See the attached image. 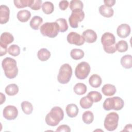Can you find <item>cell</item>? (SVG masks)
Returning <instances> with one entry per match:
<instances>
[{
	"mask_svg": "<svg viewBox=\"0 0 132 132\" xmlns=\"http://www.w3.org/2000/svg\"><path fill=\"white\" fill-rule=\"evenodd\" d=\"M87 96L91 98L93 103H96L102 100V94L97 91H91L88 93Z\"/></svg>",
	"mask_w": 132,
	"mask_h": 132,
	"instance_id": "obj_34",
	"label": "cell"
},
{
	"mask_svg": "<svg viewBox=\"0 0 132 132\" xmlns=\"http://www.w3.org/2000/svg\"><path fill=\"white\" fill-rule=\"evenodd\" d=\"M37 56L40 60L45 61L47 60L51 57V52L46 48H42L38 51Z\"/></svg>",
	"mask_w": 132,
	"mask_h": 132,
	"instance_id": "obj_21",
	"label": "cell"
},
{
	"mask_svg": "<svg viewBox=\"0 0 132 132\" xmlns=\"http://www.w3.org/2000/svg\"><path fill=\"white\" fill-rule=\"evenodd\" d=\"M89 82L90 85L93 88H98L99 87L102 82V78L97 74H93L92 75L89 79Z\"/></svg>",
	"mask_w": 132,
	"mask_h": 132,
	"instance_id": "obj_19",
	"label": "cell"
},
{
	"mask_svg": "<svg viewBox=\"0 0 132 132\" xmlns=\"http://www.w3.org/2000/svg\"><path fill=\"white\" fill-rule=\"evenodd\" d=\"M116 91L117 89L116 87L110 84L104 85L102 88V91L105 96L113 95L116 93Z\"/></svg>",
	"mask_w": 132,
	"mask_h": 132,
	"instance_id": "obj_17",
	"label": "cell"
},
{
	"mask_svg": "<svg viewBox=\"0 0 132 132\" xmlns=\"http://www.w3.org/2000/svg\"><path fill=\"white\" fill-rule=\"evenodd\" d=\"M82 119L85 123L87 124H90L93 122L94 120L93 113L91 111H86L82 114Z\"/></svg>",
	"mask_w": 132,
	"mask_h": 132,
	"instance_id": "obj_31",
	"label": "cell"
},
{
	"mask_svg": "<svg viewBox=\"0 0 132 132\" xmlns=\"http://www.w3.org/2000/svg\"><path fill=\"white\" fill-rule=\"evenodd\" d=\"M128 48V44L124 40H120L116 44V49L120 53L125 52L127 51Z\"/></svg>",
	"mask_w": 132,
	"mask_h": 132,
	"instance_id": "obj_35",
	"label": "cell"
},
{
	"mask_svg": "<svg viewBox=\"0 0 132 132\" xmlns=\"http://www.w3.org/2000/svg\"><path fill=\"white\" fill-rule=\"evenodd\" d=\"M93 101L88 96H84L81 98L79 103L80 106L84 109H88L93 105Z\"/></svg>",
	"mask_w": 132,
	"mask_h": 132,
	"instance_id": "obj_28",
	"label": "cell"
},
{
	"mask_svg": "<svg viewBox=\"0 0 132 132\" xmlns=\"http://www.w3.org/2000/svg\"><path fill=\"white\" fill-rule=\"evenodd\" d=\"M42 1L41 0H34L32 4L30 6V8L34 10H39L41 6Z\"/></svg>",
	"mask_w": 132,
	"mask_h": 132,
	"instance_id": "obj_37",
	"label": "cell"
},
{
	"mask_svg": "<svg viewBox=\"0 0 132 132\" xmlns=\"http://www.w3.org/2000/svg\"><path fill=\"white\" fill-rule=\"evenodd\" d=\"M130 27L127 24H121L117 29L118 36L122 38H125L128 37L130 35Z\"/></svg>",
	"mask_w": 132,
	"mask_h": 132,
	"instance_id": "obj_13",
	"label": "cell"
},
{
	"mask_svg": "<svg viewBox=\"0 0 132 132\" xmlns=\"http://www.w3.org/2000/svg\"><path fill=\"white\" fill-rule=\"evenodd\" d=\"M72 75V69L68 63L62 64L59 69L57 76L58 82L62 84H65L69 82Z\"/></svg>",
	"mask_w": 132,
	"mask_h": 132,
	"instance_id": "obj_6",
	"label": "cell"
},
{
	"mask_svg": "<svg viewBox=\"0 0 132 132\" xmlns=\"http://www.w3.org/2000/svg\"><path fill=\"white\" fill-rule=\"evenodd\" d=\"M43 22V19L41 17L38 15H35L31 19L29 25L30 27L34 30H38L39 28L40 25Z\"/></svg>",
	"mask_w": 132,
	"mask_h": 132,
	"instance_id": "obj_22",
	"label": "cell"
},
{
	"mask_svg": "<svg viewBox=\"0 0 132 132\" xmlns=\"http://www.w3.org/2000/svg\"><path fill=\"white\" fill-rule=\"evenodd\" d=\"M34 0H14L13 1L15 6L18 8H22L29 7L32 4Z\"/></svg>",
	"mask_w": 132,
	"mask_h": 132,
	"instance_id": "obj_26",
	"label": "cell"
},
{
	"mask_svg": "<svg viewBox=\"0 0 132 132\" xmlns=\"http://www.w3.org/2000/svg\"><path fill=\"white\" fill-rule=\"evenodd\" d=\"M21 108L22 111L25 114H30L33 110V106L30 102L28 101H23L21 103Z\"/></svg>",
	"mask_w": 132,
	"mask_h": 132,
	"instance_id": "obj_30",
	"label": "cell"
},
{
	"mask_svg": "<svg viewBox=\"0 0 132 132\" xmlns=\"http://www.w3.org/2000/svg\"><path fill=\"white\" fill-rule=\"evenodd\" d=\"M65 111L68 117L74 118L76 117L78 114L79 109L76 105L74 104H70L67 106Z\"/></svg>",
	"mask_w": 132,
	"mask_h": 132,
	"instance_id": "obj_16",
	"label": "cell"
},
{
	"mask_svg": "<svg viewBox=\"0 0 132 132\" xmlns=\"http://www.w3.org/2000/svg\"><path fill=\"white\" fill-rule=\"evenodd\" d=\"M131 124H127L126 125L124 129L123 130V131H131Z\"/></svg>",
	"mask_w": 132,
	"mask_h": 132,
	"instance_id": "obj_42",
	"label": "cell"
},
{
	"mask_svg": "<svg viewBox=\"0 0 132 132\" xmlns=\"http://www.w3.org/2000/svg\"><path fill=\"white\" fill-rule=\"evenodd\" d=\"M67 41L71 44L80 46L84 44L85 40L82 36L76 32H70L67 37Z\"/></svg>",
	"mask_w": 132,
	"mask_h": 132,
	"instance_id": "obj_10",
	"label": "cell"
},
{
	"mask_svg": "<svg viewBox=\"0 0 132 132\" xmlns=\"http://www.w3.org/2000/svg\"><path fill=\"white\" fill-rule=\"evenodd\" d=\"M17 18L21 22H26L31 16V13L27 10H20L17 13Z\"/></svg>",
	"mask_w": 132,
	"mask_h": 132,
	"instance_id": "obj_20",
	"label": "cell"
},
{
	"mask_svg": "<svg viewBox=\"0 0 132 132\" xmlns=\"http://www.w3.org/2000/svg\"><path fill=\"white\" fill-rule=\"evenodd\" d=\"M84 52L82 50L78 48H74L71 50L70 55L72 59L74 60H79L84 56Z\"/></svg>",
	"mask_w": 132,
	"mask_h": 132,
	"instance_id": "obj_29",
	"label": "cell"
},
{
	"mask_svg": "<svg viewBox=\"0 0 132 132\" xmlns=\"http://www.w3.org/2000/svg\"><path fill=\"white\" fill-rule=\"evenodd\" d=\"M101 43L105 52L108 54H113L117 51L116 37L109 32L104 33L101 37Z\"/></svg>",
	"mask_w": 132,
	"mask_h": 132,
	"instance_id": "obj_3",
	"label": "cell"
},
{
	"mask_svg": "<svg viewBox=\"0 0 132 132\" xmlns=\"http://www.w3.org/2000/svg\"><path fill=\"white\" fill-rule=\"evenodd\" d=\"M116 1L115 0H104V3L107 7H111L114 5Z\"/></svg>",
	"mask_w": 132,
	"mask_h": 132,
	"instance_id": "obj_40",
	"label": "cell"
},
{
	"mask_svg": "<svg viewBox=\"0 0 132 132\" xmlns=\"http://www.w3.org/2000/svg\"><path fill=\"white\" fill-rule=\"evenodd\" d=\"M83 7V3L80 0H72L70 1V8L72 11L76 9L82 10Z\"/></svg>",
	"mask_w": 132,
	"mask_h": 132,
	"instance_id": "obj_33",
	"label": "cell"
},
{
	"mask_svg": "<svg viewBox=\"0 0 132 132\" xmlns=\"http://www.w3.org/2000/svg\"><path fill=\"white\" fill-rule=\"evenodd\" d=\"M2 66L4 70L5 76L9 78H15L18 74V68L16 61L11 57L5 58L2 62Z\"/></svg>",
	"mask_w": 132,
	"mask_h": 132,
	"instance_id": "obj_1",
	"label": "cell"
},
{
	"mask_svg": "<svg viewBox=\"0 0 132 132\" xmlns=\"http://www.w3.org/2000/svg\"><path fill=\"white\" fill-rule=\"evenodd\" d=\"M85 18V13L82 10L76 9L72 11V13L69 18L70 26L73 28H77L78 23L81 22Z\"/></svg>",
	"mask_w": 132,
	"mask_h": 132,
	"instance_id": "obj_9",
	"label": "cell"
},
{
	"mask_svg": "<svg viewBox=\"0 0 132 132\" xmlns=\"http://www.w3.org/2000/svg\"><path fill=\"white\" fill-rule=\"evenodd\" d=\"M124 105V102L121 97L114 96L106 98L103 103V108L105 110L109 111L111 109L120 110Z\"/></svg>",
	"mask_w": 132,
	"mask_h": 132,
	"instance_id": "obj_5",
	"label": "cell"
},
{
	"mask_svg": "<svg viewBox=\"0 0 132 132\" xmlns=\"http://www.w3.org/2000/svg\"><path fill=\"white\" fill-rule=\"evenodd\" d=\"M0 94H1V104H2L3 103V102H4L5 101V100H6V97H5V95H4L3 94V93H0Z\"/></svg>",
	"mask_w": 132,
	"mask_h": 132,
	"instance_id": "obj_43",
	"label": "cell"
},
{
	"mask_svg": "<svg viewBox=\"0 0 132 132\" xmlns=\"http://www.w3.org/2000/svg\"><path fill=\"white\" fill-rule=\"evenodd\" d=\"M99 12L105 18H110L113 16L114 11L112 8L106 6L105 5H101L99 8Z\"/></svg>",
	"mask_w": 132,
	"mask_h": 132,
	"instance_id": "obj_18",
	"label": "cell"
},
{
	"mask_svg": "<svg viewBox=\"0 0 132 132\" xmlns=\"http://www.w3.org/2000/svg\"><path fill=\"white\" fill-rule=\"evenodd\" d=\"M90 72L89 64L86 61H82L77 65L75 70V75L79 79H85L89 75Z\"/></svg>",
	"mask_w": 132,
	"mask_h": 132,
	"instance_id": "obj_8",
	"label": "cell"
},
{
	"mask_svg": "<svg viewBox=\"0 0 132 132\" xmlns=\"http://www.w3.org/2000/svg\"><path fill=\"white\" fill-rule=\"evenodd\" d=\"M6 93L9 96H13L19 92V87L15 84H11L7 85L5 89Z\"/></svg>",
	"mask_w": 132,
	"mask_h": 132,
	"instance_id": "obj_24",
	"label": "cell"
},
{
	"mask_svg": "<svg viewBox=\"0 0 132 132\" xmlns=\"http://www.w3.org/2000/svg\"><path fill=\"white\" fill-rule=\"evenodd\" d=\"M0 51H1L0 56H2L3 55H5L6 54L7 51H8L7 46H4V45H0Z\"/></svg>",
	"mask_w": 132,
	"mask_h": 132,
	"instance_id": "obj_41",
	"label": "cell"
},
{
	"mask_svg": "<svg viewBox=\"0 0 132 132\" xmlns=\"http://www.w3.org/2000/svg\"><path fill=\"white\" fill-rule=\"evenodd\" d=\"M119 117L117 113L112 112L108 113L104 120V126L108 131L114 130L118 126Z\"/></svg>",
	"mask_w": 132,
	"mask_h": 132,
	"instance_id": "obj_7",
	"label": "cell"
},
{
	"mask_svg": "<svg viewBox=\"0 0 132 132\" xmlns=\"http://www.w3.org/2000/svg\"><path fill=\"white\" fill-rule=\"evenodd\" d=\"M3 116L8 120H14L18 115V110L16 107L12 105L6 106L3 110Z\"/></svg>",
	"mask_w": 132,
	"mask_h": 132,
	"instance_id": "obj_11",
	"label": "cell"
},
{
	"mask_svg": "<svg viewBox=\"0 0 132 132\" xmlns=\"http://www.w3.org/2000/svg\"><path fill=\"white\" fill-rule=\"evenodd\" d=\"M10 10L8 7L5 5H1L0 6V23L5 24L8 22L9 19Z\"/></svg>",
	"mask_w": 132,
	"mask_h": 132,
	"instance_id": "obj_12",
	"label": "cell"
},
{
	"mask_svg": "<svg viewBox=\"0 0 132 132\" xmlns=\"http://www.w3.org/2000/svg\"><path fill=\"white\" fill-rule=\"evenodd\" d=\"M69 5V3L68 1H65V0L61 1L59 3V7L61 10H65L68 8Z\"/></svg>",
	"mask_w": 132,
	"mask_h": 132,
	"instance_id": "obj_39",
	"label": "cell"
},
{
	"mask_svg": "<svg viewBox=\"0 0 132 132\" xmlns=\"http://www.w3.org/2000/svg\"><path fill=\"white\" fill-rule=\"evenodd\" d=\"M8 53L13 56H17L20 53V48L16 44H12L10 45L8 48Z\"/></svg>",
	"mask_w": 132,
	"mask_h": 132,
	"instance_id": "obj_36",
	"label": "cell"
},
{
	"mask_svg": "<svg viewBox=\"0 0 132 132\" xmlns=\"http://www.w3.org/2000/svg\"><path fill=\"white\" fill-rule=\"evenodd\" d=\"M59 25V31L63 32L66 31L68 29V25L66 20L64 18H59L55 21Z\"/></svg>",
	"mask_w": 132,
	"mask_h": 132,
	"instance_id": "obj_32",
	"label": "cell"
},
{
	"mask_svg": "<svg viewBox=\"0 0 132 132\" xmlns=\"http://www.w3.org/2000/svg\"><path fill=\"white\" fill-rule=\"evenodd\" d=\"M82 36L83 37L85 41L92 43L95 42L97 40V35L96 32L92 29H87L82 33Z\"/></svg>",
	"mask_w": 132,
	"mask_h": 132,
	"instance_id": "obj_14",
	"label": "cell"
},
{
	"mask_svg": "<svg viewBox=\"0 0 132 132\" xmlns=\"http://www.w3.org/2000/svg\"><path fill=\"white\" fill-rule=\"evenodd\" d=\"M42 9L44 13L50 14L54 11V6L52 2L46 1L43 3L42 5Z\"/></svg>",
	"mask_w": 132,
	"mask_h": 132,
	"instance_id": "obj_27",
	"label": "cell"
},
{
	"mask_svg": "<svg viewBox=\"0 0 132 132\" xmlns=\"http://www.w3.org/2000/svg\"><path fill=\"white\" fill-rule=\"evenodd\" d=\"M63 117L64 112L62 109L58 106H55L53 107L50 112L46 114L45 120L48 125L55 126L63 120Z\"/></svg>",
	"mask_w": 132,
	"mask_h": 132,
	"instance_id": "obj_2",
	"label": "cell"
},
{
	"mask_svg": "<svg viewBox=\"0 0 132 132\" xmlns=\"http://www.w3.org/2000/svg\"><path fill=\"white\" fill-rule=\"evenodd\" d=\"M122 66L125 69H130L132 67V56L131 55L123 56L120 60Z\"/></svg>",
	"mask_w": 132,
	"mask_h": 132,
	"instance_id": "obj_23",
	"label": "cell"
},
{
	"mask_svg": "<svg viewBox=\"0 0 132 132\" xmlns=\"http://www.w3.org/2000/svg\"><path fill=\"white\" fill-rule=\"evenodd\" d=\"M87 88L86 85L83 83H80V82L76 84L73 88L74 92L76 94L79 95H81L85 94L87 91Z\"/></svg>",
	"mask_w": 132,
	"mask_h": 132,
	"instance_id": "obj_25",
	"label": "cell"
},
{
	"mask_svg": "<svg viewBox=\"0 0 132 132\" xmlns=\"http://www.w3.org/2000/svg\"><path fill=\"white\" fill-rule=\"evenodd\" d=\"M56 131H65V132H70L71 131V129L70 127L67 125H61L58 127L56 129Z\"/></svg>",
	"mask_w": 132,
	"mask_h": 132,
	"instance_id": "obj_38",
	"label": "cell"
},
{
	"mask_svg": "<svg viewBox=\"0 0 132 132\" xmlns=\"http://www.w3.org/2000/svg\"><path fill=\"white\" fill-rule=\"evenodd\" d=\"M40 32L44 36L53 38L56 37L59 31V27L56 22H46L41 25Z\"/></svg>",
	"mask_w": 132,
	"mask_h": 132,
	"instance_id": "obj_4",
	"label": "cell"
},
{
	"mask_svg": "<svg viewBox=\"0 0 132 132\" xmlns=\"http://www.w3.org/2000/svg\"><path fill=\"white\" fill-rule=\"evenodd\" d=\"M14 41V37L12 34L8 32H4L0 37V45L7 46V45L11 43Z\"/></svg>",
	"mask_w": 132,
	"mask_h": 132,
	"instance_id": "obj_15",
	"label": "cell"
}]
</instances>
